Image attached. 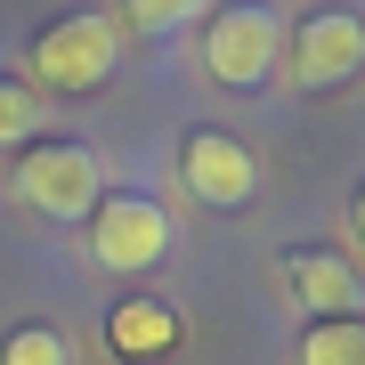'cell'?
Instances as JSON below:
<instances>
[{"mask_svg":"<svg viewBox=\"0 0 365 365\" xmlns=\"http://www.w3.org/2000/svg\"><path fill=\"white\" fill-rule=\"evenodd\" d=\"M276 57H284V25H276L268 0H235L203 25V73L220 90H260L276 73Z\"/></svg>","mask_w":365,"mask_h":365,"instance_id":"1","label":"cell"},{"mask_svg":"<svg viewBox=\"0 0 365 365\" xmlns=\"http://www.w3.org/2000/svg\"><path fill=\"white\" fill-rule=\"evenodd\" d=\"M114 25H106L98 9H73V16H57V25H41V41H33V81L41 90H66V98H81V90H98L106 73H114Z\"/></svg>","mask_w":365,"mask_h":365,"instance_id":"2","label":"cell"},{"mask_svg":"<svg viewBox=\"0 0 365 365\" xmlns=\"http://www.w3.org/2000/svg\"><path fill=\"white\" fill-rule=\"evenodd\" d=\"M90 252H98V268H155L170 260V211L155 195H98L90 211Z\"/></svg>","mask_w":365,"mask_h":365,"instance_id":"3","label":"cell"},{"mask_svg":"<svg viewBox=\"0 0 365 365\" xmlns=\"http://www.w3.org/2000/svg\"><path fill=\"white\" fill-rule=\"evenodd\" d=\"M16 195H25L41 220H90L98 211V155L90 146H25Z\"/></svg>","mask_w":365,"mask_h":365,"instance_id":"4","label":"cell"},{"mask_svg":"<svg viewBox=\"0 0 365 365\" xmlns=\"http://www.w3.org/2000/svg\"><path fill=\"white\" fill-rule=\"evenodd\" d=\"M179 179H187V195L211 203V211H244L260 195V163H252V146L227 138V130H195L179 146Z\"/></svg>","mask_w":365,"mask_h":365,"instance_id":"5","label":"cell"},{"mask_svg":"<svg viewBox=\"0 0 365 365\" xmlns=\"http://www.w3.org/2000/svg\"><path fill=\"white\" fill-rule=\"evenodd\" d=\"M365 66V25L349 9H317L309 25L292 33V81L300 90H341Z\"/></svg>","mask_w":365,"mask_h":365,"instance_id":"6","label":"cell"},{"mask_svg":"<svg viewBox=\"0 0 365 365\" xmlns=\"http://www.w3.org/2000/svg\"><path fill=\"white\" fill-rule=\"evenodd\" d=\"M284 276H292L300 309H317V317H341V309L357 300V268H349V260H333V252H292Z\"/></svg>","mask_w":365,"mask_h":365,"instance_id":"7","label":"cell"},{"mask_svg":"<svg viewBox=\"0 0 365 365\" xmlns=\"http://www.w3.org/2000/svg\"><path fill=\"white\" fill-rule=\"evenodd\" d=\"M170 333H179V325H170L163 300H122V309H114V349L122 357H155V349H170Z\"/></svg>","mask_w":365,"mask_h":365,"instance_id":"8","label":"cell"},{"mask_svg":"<svg viewBox=\"0 0 365 365\" xmlns=\"http://www.w3.org/2000/svg\"><path fill=\"white\" fill-rule=\"evenodd\" d=\"M300 365H365V325L357 317H317L300 333Z\"/></svg>","mask_w":365,"mask_h":365,"instance_id":"9","label":"cell"},{"mask_svg":"<svg viewBox=\"0 0 365 365\" xmlns=\"http://www.w3.org/2000/svg\"><path fill=\"white\" fill-rule=\"evenodd\" d=\"M0 365H66V333H49V325L9 333V341H0Z\"/></svg>","mask_w":365,"mask_h":365,"instance_id":"10","label":"cell"},{"mask_svg":"<svg viewBox=\"0 0 365 365\" xmlns=\"http://www.w3.org/2000/svg\"><path fill=\"white\" fill-rule=\"evenodd\" d=\"M33 122H41V106L25 81H0V146H25L33 138Z\"/></svg>","mask_w":365,"mask_h":365,"instance_id":"11","label":"cell"},{"mask_svg":"<svg viewBox=\"0 0 365 365\" xmlns=\"http://www.w3.org/2000/svg\"><path fill=\"white\" fill-rule=\"evenodd\" d=\"M122 16H130L138 33H170V25L195 16V0H122Z\"/></svg>","mask_w":365,"mask_h":365,"instance_id":"12","label":"cell"},{"mask_svg":"<svg viewBox=\"0 0 365 365\" xmlns=\"http://www.w3.org/2000/svg\"><path fill=\"white\" fill-rule=\"evenodd\" d=\"M357 235H365V195H357Z\"/></svg>","mask_w":365,"mask_h":365,"instance_id":"13","label":"cell"}]
</instances>
